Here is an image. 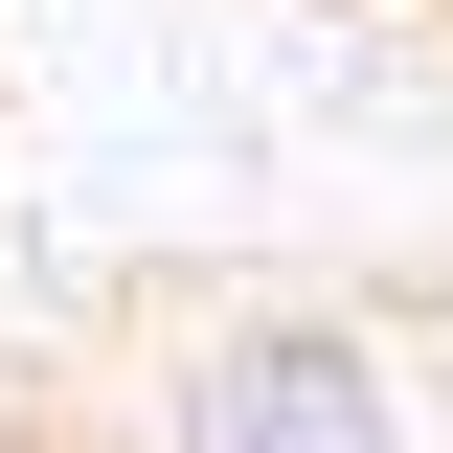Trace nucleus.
Here are the masks:
<instances>
[{
	"label": "nucleus",
	"instance_id": "nucleus-1",
	"mask_svg": "<svg viewBox=\"0 0 453 453\" xmlns=\"http://www.w3.org/2000/svg\"><path fill=\"white\" fill-rule=\"evenodd\" d=\"M159 453H431V431H408V363L340 295H226L159 363Z\"/></svg>",
	"mask_w": 453,
	"mask_h": 453
}]
</instances>
